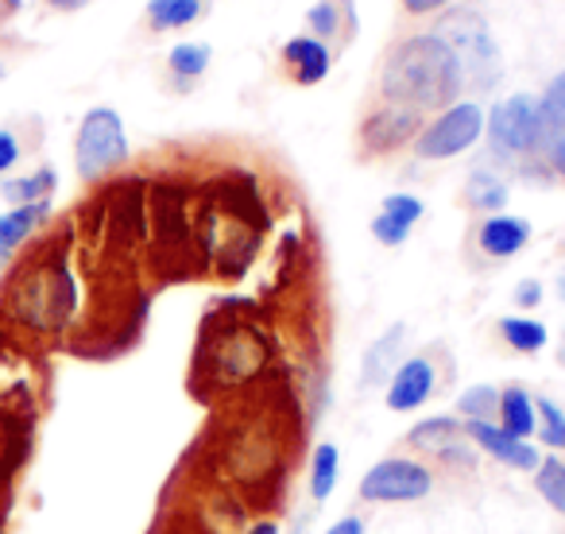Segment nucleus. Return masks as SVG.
<instances>
[{"label": "nucleus", "instance_id": "obj_1", "mask_svg": "<svg viewBox=\"0 0 565 534\" xmlns=\"http://www.w3.org/2000/svg\"><path fill=\"white\" fill-rule=\"evenodd\" d=\"M465 86L469 82H465L461 58L438 32H423L395 43L384 58V74H380V97L387 105H403L415 113L449 109V105H457Z\"/></svg>", "mask_w": 565, "mask_h": 534}, {"label": "nucleus", "instance_id": "obj_2", "mask_svg": "<svg viewBox=\"0 0 565 534\" xmlns=\"http://www.w3.org/2000/svg\"><path fill=\"white\" fill-rule=\"evenodd\" d=\"M74 302H78V291L63 264H43L32 276L24 271L12 291V310L35 330H58L74 314Z\"/></svg>", "mask_w": 565, "mask_h": 534}, {"label": "nucleus", "instance_id": "obj_3", "mask_svg": "<svg viewBox=\"0 0 565 534\" xmlns=\"http://www.w3.org/2000/svg\"><path fill=\"white\" fill-rule=\"evenodd\" d=\"M128 132L125 120L109 105H97L82 117L78 136H74V167L86 182H97L128 163Z\"/></svg>", "mask_w": 565, "mask_h": 534}, {"label": "nucleus", "instance_id": "obj_4", "mask_svg": "<svg viewBox=\"0 0 565 534\" xmlns=\"http://www.w3.org/2000/svg\"><path fill=\"white\" fill-rule=\"evenodd\" d=\"M484 136L492 156L500 159H534L542 151V125H539V97L511 94L484 113Z\"/></svg>", "mask_w": 565, "mask_h": 534}, {"label": "nucleus", "instance_id": "obj_5", "mask_svg": "<svg viewBox=\"0 0 565 534\" xmlns=\"http://www.w3.org/2000/svg\"><path fill=\"white\" fill-rule=\"evenodd\" d=\"M438 35L457 51L465 82H472L477 89H492L500 82V47H495L484 17H477L472 9H457L438 24Z\"/></svg>", "mask_w": 565, "mask_h": 534}, {"label": "nucleus", "instance_id": "obj_6", "mask_svg": "<svg viewBox=\"0 0 565 534\" xmlns=\"http://www.w3.org/2000/svg\"><path fill=\"white\" fill-rule=\"evenodd\" d=\"M480 136H484V109L477 102H457L449 109H441L430 125H423V132L415 140V156L426 159V163L454 159L461 151H469Z\"/></svg>", "mask_w": 565, "mask_h": 534}, {"label": "nucleus", "instance_id": "obj_7", "mask_svg": "<svg viewBox=\"0 0 565 534\" xmlns=\"http://www.w3.org/2000/svg\"><path fill=\"white\" fill-rule=\"evenodd\" d=\"M434 492V472L415 457H384L361 477L364 503H415Z\"/></svg>", "mask_w": 565, "mask_h": 534}, {"label": "nucleus", "instance_id": "obj_8", "mask_svg": "<svg viewBox=\"0 0 565 534\" xmlns=\"http://www.w3.org/2000/svg\"><path fill=\"white\" fill-rule=\"evenodd\" d=\"M418 132H423V113L384 102L380 109H372L369 117H364L361 143L369 151H395V148H407V143H415Z\"/></svg>", "mask_w": 565, "mask_h": 534}, {"label": "nucleus", "instance_id": "obj_9", "mask_svg": "<svg viewBox=\"0 0 565 534\" xmlns=\"http://www.w3.org/2000/svg\"><path fill=\"white\" fill-rule=\"evenodd\" d=\"M434 387H438V369H434L430 356H407V361L395 369V376L387 380V410H395V415H407V410H418L426 399L434 395Z\"/></svg>", "mask_w": 565, "mask_h": 534}, {"label": "nucleus", "instance_id": "obj_10", "mask_svg": "<svg viewBox=\"0 0 565 534\" xmlns=\"http://www.w3.org/2000/svg\"><path fill=\"white\" fill-rule=\"evenodd\" d=\"M465 438H469L477 449H484L488 457H495L500 464H508V469L534 472L542 461L539 449H534L531 441L511 438V434H503L495 423H465Z\"/></svg>", "mask_w": 565, "mask_h": 534}, {"label": "nucleus", "instance_id": "obj_11", "mask_svg": "<svg viewBox=\"0 0 565 534\" xmlns=\"http://www.w3.org/2000/svg\"><path fill=\"white\" fill-rule=\"evenodd\" d=\"M531 244V221L515 217V213H492L480 221L477 228V248L488 259H511Z\"/></svg>", "mask_w": 565, "mask_h": 534}, {"label": "nucleus", "instance_id": "obj_12", "mask_svg": "<svg viewBox=\"0 0 565 534\" xmlns=\"http://www.w3.org/2000/svg\"><path fill=\"white\" fill-rule=\"evenodd\" d=\"M423 213H426L423 197H415V194H387L369 228H372V236H376L380 244H387V248H399V244L411 236V228L423 221Z\"/></svg>", "mask_w": 565, "mask_h": 534}, {"label": "nucleus", "instance_id": "obj_13", "mask_svg": "<svg viewBox=\"0 0 565 534\" xmlns=\"http://www.w3.org/2000/svg\"><path fill=\"white\" fill-rule=\"evenodd\" d=\"M282 63H287V71H291V78L299 86H318V82L330 78L333 51L330 43L315 40V35H295V40L282 43Z\"/></svg>", "mask_w": 565, "mask_h": 534}, {"label": "nucleus", "instance_id": "obj_14", "mask_svg": "<svg viewBox=\"0 0 565 534\" xmlns=\"http://www.w3.org/2000/svg\"><path fill=\"white\" fill-rule=\"evenodd\" d=\"M307 28L315 40L330 43V40H356V28H361V20H356V0H315L307 9Z\"/></svg>", "mask_w": 565, "mask_h": 534}, {"label": "nucleus", "instance_id": "obj_15", "mask_svg": "<svg viewBox=\"0 0 565 534\" xmlns=\"http://www.w3.org/2000/svg\"><path fill=\"white\" fill-rule=\"evenodd\" d=\"M403 338H407V325L395 322L384 338L369 345V353H364V369H361V387H364V392H369V387H380L384 380L395 376V369L403 364L399 361V356H403Z\"/></svg>", "mask_w": 565, "mask_h": 534}, {"label": "nucleus", "instance_id": "obj_16", "mask_svg": "<svg viewBox=\"0 0 565 534\" xmlns=\"http://www.w3.org/2000/svg\"><path fill=\"white\" fill-rule=\"evenodd\" d=\"M495 426H500L503 434H511V438H531L534 430H539V415H534V399L526 387L511 384L500 392V410H495Z\"/></svg>", "mask_w": 565, "mask_h": 534}, {"label": "nucleus", "instance_id": "obj_17", "mask_svg": "<svg viewBox=\"0 0 565 534\" xmlns=\"http://www.w3.org/2000/svg\"><path fill=\"white\" fill-rule=\"evenodd\" d=\"M407 441L415 449H423V453H434L438 457L446 446H454V441H465V423L454 415H434V418H423V423L411 426Z\"/></svg>", "mask_w": 565, "mask_h": 534}, {"label": "nucleus", "instance_id": "obj_18", "mask_svg": "<svg viewBox=\"0 0 565 534\" xmlns=\"http://www.w3.org/2000/svg\"><path fill=\"white\" fill-rule=\"evenodd\" d=\"M51 202H35V205H12L9 213H0V252H12L17 244H24L35 228L47 221Z\"/></svg>", "mask_w": 565, "mask_h": 534}, {"label": "nucleus", "instance_id": "obj_19", "mask_svg": "<svg viewBox=\"0 0 565 534\" xmlns=\"http://www.w3.org/2000/svg\"><path fill=\"white\" fill-rule=\"evenodd\" d=\"M213 63V47L202 40H186V43H174L171 51H167V71L174 74V82H179L182 89L190 86V82H198L205 71H210Z\"/></svg>", "mask_w": 565, "mask_h": 534}, {"label": "nucleus", "instance_id": "obj_20", "mask_svg": "<svg viewBox=\"0 0 565 534\" xmlns=\"http://www.w3.org/2000/svg\"><path fill=\"white\" fill-rule=\"evenodd\" d=\"M495 330H500V338L523 356H534V353H542V349L550 345V330L539 322V318L503 314L500 322H495Z\"/></svg>", "mask_w": 565, "mask_h": 534}, {"label": "nucleus", "instance_id": "obj_21", "mask_svg": "<svg viewBox=\"0 0 565 534\" xmlns=\"http://www.w3.org/2000/svg\"><path fill=\"white\" fill-rule=\"evenodd\" d=\"M508 197H511V190H508V182L500 179V174H492V171H472L469 174V182H465V202L472 205V210H480V213H500L503 205H508Z\"/></svg>", "mask_w": 565, "mask_h": 534}, {"label": "nucleus", "instance_id": "obj_22", "mask_svg": "<svg viewBox=\"0 0 565 534\" xmlns=\"http://www.w3.org/2000/svg\"><path fill=\"white\" fill-rule=\"evenodd\" d=\"M205 0H148V24L156 32H174V28H190L198 17H205Z\"/></svg>", "mask_w": 565, "mask_h": 534}, {"label": "nucleus", "instance_id": "obj_23", "mask_svg": "<svg viewBox=\"0 0 565 534\" xmlns=\"http://www.w3.org/2000/svg\"><path fill=\"white\" fill-rule=\"evenodd\" d=\"M341 480V449L333 441H322L315 449V461H310V500L326 503L333 495Z\"/></svg>", "mask_w": 565, "mask_h": 534}, {"label": "nucleus", "instance_id": "obj_24", "mask_svg": "<svg viewBox=\"0 0 565 534\" xmlns=\"http://www.w3.org/2000/svg\"><path fill=\"white\" fill-rule=\"evenodd\" d=\"M55 186H58L55 167H40V171L28 174V179H9L0 186V194L9 197L12 205H35V202H51V190Z\"/></svg>", "mask_w": 565, "mask_h": 534}, {"label": "nucleus", "instance_id": "obj_25", "mask_svg": "<svg viewBox=\"0 0 565 534\" xmlns=\"http://www.w3.org/2000/svg\"><path fill=\"white\" fill-rule=\"evenodd\" d=\"M495 410H500V387L492 384H472L457 395L461 423H495Z\"/></svg>", "mask_w": 565, "mask_h": 534}, {"label": "nucleus", "instance_id": "obj_26", "mask_svg": "<svg viewBox=\"0 0 565 534\" xmlns=\"http://www.w3.org/2000/svg\"><path fill=\"white\" fill-rule=\"evenodd\" d=\"M539 125H542V143L565 128V71L554 74V78H550V86L542 89V97H539ZM539 156H542V151H539Z\"/></svg>", "mask_w": 565, "mask_h": 534}, {"label": "nucleus", "instance_id": "obj_27", "mask_svg": "<svg viewBox=\"0 0 565 534\" xmlns=\"http://www.w3.org/2000/svg\"><path fill=\"white\" fill-rule=\"evenodd\" d=\"M534 488H539V495L557 515H565V461L562 457H554V453L542 457L539 469H534Z\"/></svg>", "mask_w": 565, "mask_h": 534}, {"label": "nucleus", "instance_id": "obj_28", "mask_svg": "<svg viewBox=\"0 0 565 534\" xmlns=\"http://www.w3.org/2000/svg\"><path fill=\"white\" fill-rule=\"evenodd\" d=\"M534 415H539V441L546 449H565V410L554 399H534Z\"/></svg>", "mask_w": 565, "mask_h": 534}, {"label": "nucleus", "instance_id": "obj_29", "mask_svg": "<svg viewBox=\"0 0 565 534\" xmlns=\"http://www.w3.org/2000/svg\"><path fill=\"white\" fill-rule=\"evenodd\" d=\"M542 159H546V167L557 174V179H565V128L542 143Z\"/></svg>", "mask_w": 565, "mask_h": 534}, {"label": "nucleus", "instance_id": "obj_30", "mask_svg": "<svg viewBox=\"0 0 565 534\" xmlns=\"http://www.w3.org/2000/svg\"><path fill=\"white\" fill-rule=\"evenodd\" d=\"M438 457H441L446 464H457V469H477V457H472V441H469V438H465V441H454V446H446Z\"/></svg>", "mask_w": 565, "mask_h": 534}, {"label": "nucleus", "instance_id": "obj_31", "mask_svg": "<svg viewBox=\"0 0 565 534\" xmlns=\"http://www.w3.org/2000/svg\"><path fill=\"white\" fill-rule=\"evenodd\" d=\"M17 163H20V140H17V132L0 128V174H9Z\"/></svg>", "mask_w": 565, "mask_h": 534}, {"label": "nucleus", "instance_id": "obj_32", "mask_svg": "<svg viewBox=\"0 0 565 534\" xmlns=\"http://www.w3.org/2000/svg\"><path fill=\"white\" fill-rule=\"evenodd\" d=\"M542 295H546V291H542L539 279H519V284H515V307L519 310H534L542 302Z\"/></svg>", "mask_w": 565, "mask_h": 534}, {"label": "nucleus", "instance_id": "obj_33", "mask_svg": "<svg viewBox=\"0 0 565 534\" xmlns=\"http://www.w3.org/2000/svg\"><path fill=\"white\" fill-rule=\"evenodd\" d=\"M449 0H403V9L411 12V17H434V12L446 9Z\"/></svg>", "mask_w": 565, "mask_h": 534}, {"label": "nucleus", "instance_id": "obj_34", "mask_svg": "<svg viewBox=\"0 0 565 534\" xmlns=\"http://www.w3.org/2000/svg\"><path fill=\"white\" fill-rule=\"evenodd\" d=\"M326 534H364V519L361 515H345V519H338V523H333Z\"/></svg>", "mask_w": 565, "mask_h": 534}, {"label": "nucleus", "instance_id": "obj_35", "mask_svg": "<svg viewBox=\"0 0 565 534\" xmlns=\"http://www.w3.org/2000/svg\"><path fill=\"white\" fill-rule=\"evenodd\" d=\"M51 9H58V12H78V9H86L89 0H47Z\"/></svg>", "mask_w": 565, "mask_h": 534}, {"label": "nucleus", "instance_id": "obj_36", "mask_svg": "<svg viewBox=\"0 0 565 534\" xmlns=\"http://www.w3.org/2000/svg\"><path fill=\"white\" fill-rule=\"evenodd\" d=\"M244 534H279V526L271 523V519H264V523H256V526H248Z\"/></svg>", "mask_w": 565, "mask_h": 534}, {"label": "nucleus", "instance_id": "obj_37", "mask_svg": "<svg viewBox=\"0 0 565 534\" xmlns=\"http://www.w3.org/2000/svg\"><path fill=\"white\" fill-rule=\"evenodd\" d=\"M554 295L565 302V267H562V271H557V279H554Z\"/></svg>", "mask_w": 565, "mask_h": 534}, {"label": "nucleus", "instance_id": "obj_38", "mask_svg": "<svg viewBox=\"0 0 565 534\" xmlns=\"http://www.w3.org/2000/svg\"><path fill=\"white\" fill-rule=\"evenodd\" d=\"M0 9H9V12H17V9H24V0H0Z\"/></svg>", "mask_w": 565, "mask_h": 534}, {"label": "nucleus", "instance_id": "obj_39", "mask_svg": "<svg viewBox=\"0 0 565 534\" xmlns=\"http://www.w3.org/2000/svg\"><path fill=\"white\" fill-rule=\"evenodd\" d=\"M557 364L565 369V333H562V345H557Z\"/></svg>", "mask_w": 565, "mask_h": 534}, {"label": "nucleus", "instance_id": "obj_40", "mask_svg": "<svg viewBox=\"0 0 565 534\" xmlns=\"http://www.w3.org/2000/svg\"><path fill=\"white\" fill-rule=\"evenodd\" d=\"M295 534H302V531H295Z\"/></svg>", "mask_w": 565, "mask_h": 534}]
</instances>
